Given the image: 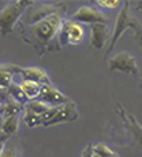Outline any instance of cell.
<instances>
[{
  "label": "cell",
  "mask_w": 142,
  "mask_h": 157,
  "mask_svg": "<svg viewBox=\"0 0 142 157\" xmlns=\"http://www.w3.org/2000/svg\"><path fill=\"white\" fill-rule=\"evenodd\" d=\"M63 14L65 13H56L31 26L20 28L23 42L31 45L40 56L46 51H51L54 48L53 43L57 40V34L62 28Z\"/></svg>",
  "instance_id": "cell-1"
},
{
  "label": "cell",
  "mask_w": 142,
  "mask_h": 157,
  "mask_svg": "<svg viewBox=\"0 0 142 157\" xmlns=\"http://www.w3.org/2000/svg\"><path fill=\"white\" fill-rule=\"evenodd\" d=\"M34 2H10L0 10V34L8 36Z\"/></svg>",
  "instance_id": "cell-2"
},
{
  "label": "cell",
  "mask_w": 142,
  "mask_h": 157,
  "mask_svg": "<svg viewBox=\"0 0 142 157\" xmlns=\"http://www.w3.org/2000/svg\"><path fill=\"white\" fill-rule=\"evenodd\" d=\"M59 106H49L40 100H31L25 105V116H23V122L26 123V126L34 128L37 125H45L56 113H57Z\"/></svg>",
  "instance_id": "cell-3"
},
{
  "label": "cell",
  "mask_w": 142,
  "mask_h": 157,
  "mask_svg": "<svg viewBox=\"0 0 142 157\" xmlns=\"http://www.w3.org/2000/svg\"><path fill=\"white\" fill-rule=\"evenodd\" d=\"M66 11V5L65 3H33L26 13L23 14V17L20 19V28H26L31 26L43 19H46L51 14L56 13H65Z\"/></svg>",
  "instance_id": "cell-4"
},
{
  "label": "cell",
  "mask_w": 142,
  "mask_h": 157,
  "mask_svg": "<svg viewBox=\"0 0 142 157\" xmlns=\"http://www.w3.org/2000/svg\"><path fill=\"white\" fill-rule=\"evenodd\" d=\"M85 39V28L74 20H63L62 28L57 34V46L63 45H79Z\"/></svg>",
  "instance_id": "cell-5"
},
{
  "label": "cell",
  "mask_w": 142,
  "mask_h": 157,
  "mask_svg": "<svg viewBox=\"0 0 142 157\" xmlns=\"http://www.w3.org/2000/svg\"><path fill=\"white\" fill-rule=\"evenodd\" d=\"M108 69L110 71H120L124 74L137 75L139 74V65L133 54L122 51L108 59Z\"/></svg>",
  "instance_id": "cell-6"
},
{
  "label": "cell",
  "mask_w": 142,
  "mask_h": 157,
  "mask_svg": "<svg viewBox=\"0 0 142 157\" xmlns=\"http://www.w3.org/2000/svg\"><path fill=\"white\" fill-rule=\"evenodd\" d=\"M71 20L77 23H90V25H108V17L104 14V11H99L88 5L77 8L71 14Z\"/></svg>",
  "instance_id": "cell-7"
},
{
  "label": "cell",
  "mask_w": 142,
  "mask_h": 157,
  "mask_svg": "<svg viewBox=\"0 0 142 157\" xmlns=\"http://www.w3.org/2000/svg\"><path fill=\"white\" fill-rule=\"evenodd\" d=\"M130 22H131V14H130V3L125 2L122 5V10L120 13L117 14V19H116V23H114V31H113V36L110 39V45H108V51L107 52H111L113 48L116 46L117 40L120 39V36L130 29Z\"/></svg>",
  "instance_id": "cell-8"
},
{
  "label": "cell",
  "mask_w": 142,
  "mask_h": 157,
  "mask_svg": "<svg viewBox=\"0 0 142 157\" xmlns=\"http://www.w3.org/2000/svg\"><path fill=\"white\" fill-rule=\"evenodd\" d=\"M37 100H40L49 106H62L69 102V97H66L54 85L49 83V85H42V91H40V96Z\"/></svg>",
  "instance_id": "cell-9"
},
{
  "label": "cell",
  "mask_w": 142,
  "mask_h": 157,
  "mask_svg": "<svg viewBox=\"0 0 142 157\" xmlns=\"http://www.w3.org/2000/svg\"><path fill=\"white\" fill-rule=\"evenodd\" d=\"M76 119H79V113L77 108L73 102H68L62 106L57 108V113L43 125V126H51V125H57V123H63V122H74Z\"/></svg>",
  "instance_id": "cell-10"
},
{
  "label": "cell",
  "mask_w": 142,
  "mask_h": 157,
  "mask_svg": "<svg viewBox=\"0 0 142 157\" xmlns=\"http://www.w3.org/2000/svg\"><path fill=\"white\" fill-rule=\"evenodd\" d=\"M116 109L119 111L120 117L124 119V122H125V125H127L128 131L131 132V136H133L134 142H136V143H137V146L142 149V125L137 122V119H136L133 114H130L127 109H124L119 103H116Z\"/></svg>",
  "instance_id": "cell-11"
},
{
  "label": "cell",
  "mask_w": 142,
  "mask_h": 157,
  "mask_svg": "<svg viewBox=\"0 0 142 157\" xmlns=\"http://www.w3.org/2000/svg\"><path fill=\"white\" fill-rule=\"evenodd\" d=\"M17 72L22 75V78H26V80H33L37 82L40 85H49V75L45 69L37 68V66H28V68H17Z\"/></svg>",
  "instance_id": "cell-12"
},
{
  "label": "cell",
  "mask_w": 142,
  "mask_h": 157,
  "mask_svg": "<svg viewBox=\"0 0 142 157\" xmlns=\"http://www.w3.org/2000/svg\"><path fill=\"white\" fill-rule=\"evenodd\" d=\"M108 40V25H91V46L102 49Z\"/></svg>",
  "instance_id": "cell-13"
},
{
  "label": "cell",
  "mask_w": 142,
  "mask_h": 157,
  "mask_svg": "<svg viewBox=\"0 0 142 157\" xmlns=\"http://www.w3.org/2000/svg\"><path fill=\"white\" fill-rule=\"evenodd\" d=\"M19 88L22 90V93H23V96L26 97L28 102L37 100L39 96H40V91H42L40 83L33 82V80H26V78H22V80L19 82Z\"/></svg>",
  "instance_id": "cell-14"
},
{
  "label": "cell",
  "mask_w": 142,
  "mask_h": 157,
  "mask_svg": "<svg viewBox=\"0 0 142 157\" xmlns=\"http://www.w3.org/2000/svg\"><path fill=\"white\" fill-rule=\"evenodd\" d=\"M17 68L16 65H0V88L2 90H8L10 85L14 82V74L17 72Z\"/></svg>",
  "instance_id": "cell-15"
},
{
  "label": "cell",
  "mask_w": 142,
  "mask_h": 157,
  "mask_svg": "<svg viewBox=\"0 0 142 157\" xmlns=\"http://www.w3.org/2000/svg\"><path fill=\"white\" fill-rule=\"evenodd\" d=\"M0 129L8 137H13L19 129V116H6L0 120Z\"/></svg>",
  "instance_id": "cell-16"
},
{
  "label": "cell",
  "mask_w": 142,
  "mask_h": 157,
  "mask_svg": "<svg viewBox=\"0 0 142 157\" xmlns=\"http://www.w3.org/2000/svg\"><path fill=\"white\" fill-rule=\"evenodd\" d=\"M0 157H20V146L19 142L13 137H10L3 143V149L0 152Z\"/></svg>",
  "instance_id": "cell-17"
},
{
  "label": "cell",
  "mask_w": 142,
  "mask_h": 157,
  "mask_svg": "<svg viewBox=\"0 0 142 157\" xmlns=\"http://www.w3.org/2000/svg\"><path fill=\"white\" fill-rule=\"evenodd\" d=\"M25 106L19 102H16L14 99H10L8 102L3 103V108H2V116L6 117V116H17L19 113H22Z\"/></svg>",
  "instance_id": "cell-18"
},
{
  "label": "cell",
  "mask_w": 142,
  "mask_h": 157,
  "mask_svg": "<svg viewBox=\"0 0 142 157\" xmlns=\"http://www.w3.org/2000/svg\"><path fill=\"white\" fill-rule=\"evenodd\" d=\"M6 91H8V94L11 96V99H14L16 102H19V103H22V105L28 102V100H26V97L23 96L22 90L19 88V83H14V82H13V83L10 85V88H8Z\"/></svg>",
  "instance_id": "cell-19"
},
{
  "label": "cell",
  "mask_w": 142,
  "mask_h": 157,
  "mask_svg": "<svg viewBox=\"0 0 142 157\" xmlns=\"http://www.w3.org/2000/svg\"><path fill=\"white\" fill-rule=\"evenodd\" d=\"M93 149H94V154H97L101 157H114L116 155L114 151L110 149L105 143H96V145H93Z\"/></svg>",
  "instance_id": "cell-20"
},
{
  "label": "cell",
  "mask_w": 142,
  "mask_h": 157,
  "mask_svg": "<svg viewBox=\"0 0 142 157\" xmlns=\"http://www.w3.org/2000/svg\"><path fill=\"white\" fill-rule=\"evenodd\" d=\"M130 29H133V31H134L136 39H137V43H139V46H140V49H142V23H140L137 19L131 17V22H130Z\"/></svg>",
  "instance_id": "cell-21"
},
{
  "label": "cell",
  "mask_w": 142,
  "mask_h": 157,
  "mask_svg": "<svg viewBox=\"0 0 142 157\" xmlns=\"http://www.w3.org/2000/svg\"><path fill=\"white\" fill-rule=\"evenodd\" d=\"M96 5L101 6L102 10H116V8L120 6L122 3L117 2V0H97Z\"/></svg>",
  "instance_id": "cell-22"
},
{
  "label": "cell",
  "mask_w": 142,
  "mask_h": 157,
  "mask_svg": "<svg viewBox=\"0 0 142 157\" xmlns=\"http://www.w3.org/2000/svg\"><path fill=\"white\" fill-rule=\"evenodd\" d=\"M94 155V149H93V145H87L84 152H82V157H93Z\"/></svg>",
  "instance_id": "cell-23"
},
{
  "label": "cell",
  "mask_w": 142,
  "mask_h": 157,
  "mask_svg": "<svg viewBox=\"0 0 142 157\" xmlns=\"http://www.w3.org/2000/svg\"><path fill=\"white\" fill-rule=\"evenodd\" d=\"M8 139H10V137H8L6 134H3V131L0 129V143H5V142H6Z\"/></svg>",
  "instance_id": "cell-24"
},
{
  "label": "cell",
  "mask_w": 142,
  "mask_h": 157,
  "mask_svg": "<svg viewBox=\"0 0 142 157\" xmlns=\"http://www.w3.org/2000/svg\"><path fill=\"white\" fill-rule=\"evenodd\" d=\"M2 108H3V103L0 102V116H2Z\"/></svg>",
  "instance_id": "cell-25"
},
{
  "label": "cell",
  "mask_w": 142,
  "mask_h": 157,
  "mask_svg": "<svg viewBox=\"0 0 142 157\" xmlns=\"http://www.w3.org/2000/svg\"><path fill=\"white\" fill-rule=\"evenodd\" d=\"M137 10H139V11H142V3H139V5H137Z\"/></svg>",
  "instance_id": "cell-26"
},
{
  "label": "cell",
  "mask_w": 142,
  "mask_h": 157,
  "mask_svg": "<svg viewBox=\"0 0 142 157\" xmlns=\"http://www.w3.org/2000/svg\"><path fill=\"white\" fill-rule=\"evenodd\" d=\"M2 149H3V143H0V152H2Z\"/></svg>",
  "instance_id": "cell-27"
},
{
  "label": "cell",
  "mask_w": 142,
  "mask_h": 157,
  "mask_svg": "<svg viewBox=\"0 0 142 157\" xmlns=\"http://www.w3.org/2000/svg\"><path fill=\"white\" fill-rule=\"evenodd\" d=\"M139 86L142 88V74H140V83H139Z\"/></svg>",
  "instance_id": "cell-28"
}]
</instances>
